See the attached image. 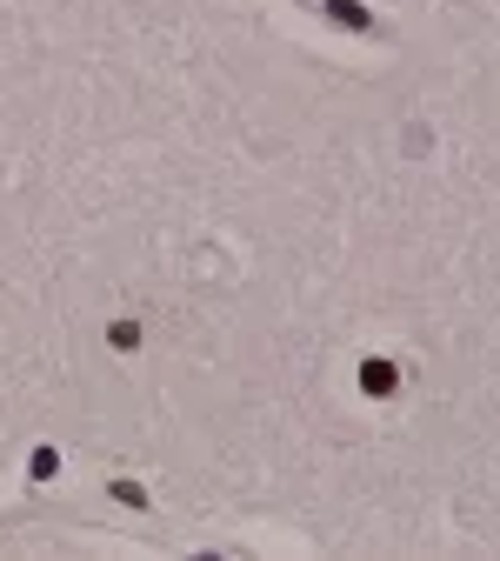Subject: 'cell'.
<instances>
[{"label":"cell","mask_w":500,"mask_h":561,"mask_svg":"<svg viewBox=\"0 0 500 561\" xmlns=\"http://www.w3.org/2000/svg\"><path fill=\"white\" fill-rule=\"evenodd\" d=\"M368 388L387 394V388H394V368H387V362H368Z\"/></svg>","instance_id":"cell-1"}]
</instances>
